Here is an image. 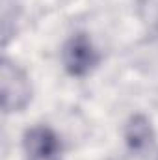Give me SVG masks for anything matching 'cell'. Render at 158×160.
<instances>
[{
	"instance_id": "7a4b0ae2",
	"label": "cell",
	"mask_w": 158,
	"mask_h": 160,
	"mask_svg": "<svg viewBox=\"0 0 158 160\" xmlns=\"http://www.w3.org/2000/svg\"><path fill=\"white\" fill-rule=\"evenodd\" d=\"M62 60L69 75L84 77L99 63V54L86 34H77L63 45Z\"/></svg>"
},
{
	"instance_id": "3957f363",
	"label": "cell",
	"mask_w": 158,
	"mask_h": 160,
	"mask_svg": "<svg viewBox=\"0 0 158 160\" xmlns=\"http://www.w3.org/2000/svg\"><path fill=\"white\" fill-rule=\"evenodd\" d=\"M26 160H62V143L56 132L45 125L32 127L24 132Z\"/></svg>"
},
{
	"instance_id": "6da1fadb",
	"label": "cell",
	"mask_w": 158,
	"mask_h": 160,
	"mask_svg": "<svg viewBox=\"0 0 158 160\" xmlns=\"http://www.w3.org/2000/svg\"><path fill=\"white\" fill-rule=\"evenodd\" d=\"M0 86H2V108L6 114L21 112L32 101V84L28 75L7 58L0 65Z\"/></svg>"
},
{
	"instance_id": "277c9868",
	"label": "cell",
	"mask_w": 158,
	"mask_h": 160,
	"mask_svg": "<svg viewBox=\"0 0 158 160\" xmlns=\"http://www.w3.org/2000/svg\"><path fill=\"white\" fill-rule=\"evenodd\" d=\"M125 140H126V145L136 153H141L147 147H151L155 142L151 121L145 116H132L125 127Z\"/></svg>"
}]
</instances>
